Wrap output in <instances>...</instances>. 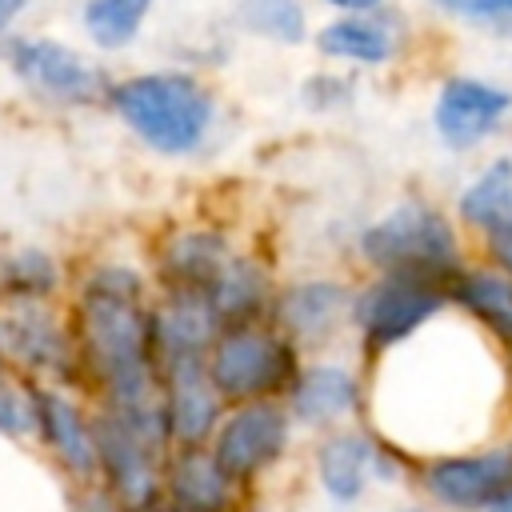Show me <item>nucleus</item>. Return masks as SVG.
I'll return each mask as SVG.
<instances>
[{"mask_svg": "<svg viewBox=\"0 0 512 512\" xmlns=\"http://www.w3.org/2000/svg\"><path fill=\"white\" fill-rule=\"evenodd\" d=\"M152 296L156 284L144 268L128 260H92L76 280L68 320L80 356V388L92 404L116 412L140 436L172 452L160 408Z\"/></svg>", "mask_w": 512, "mask_h": 512, "instance_id": "f257e3e1", "label": "nucleus"}, {"mask_svg": "<svg viewBox=\"0 0 512 512\" xmlns=\"http://www.w3.org/2000/svg\"><path fill=\"white\" fill-rule=\"evenodd\" d=\"M104 108L136 144L164 160L204 152L224 120L220 92L196 68H140L116 76Z\"/></svg>", "mask_w": 512, "mask_h": 512, "instance_id": "f03ea898", "label": "nucleus"}, {"mask_svg": "<svg viewBox=\"0 0 512 512\" xmlns=\"http://www.w3.org/2000/svg\"><path fill=\"white\" fill-rule=\"evenodd\" d=\"M356 256L372 272H404L448 284L464 268V244L456 220L420 200H396L356 232Z\"/></svg>", "mask_w": 512, "mask_h": 512, "instance_id": "7ed1b4c3", "label": "nucleus"}, {"mask_svg": "<svg viewBox=\"0 0 512 512\" xmlns=\"http://www.w3.org/2000/svg\"><path fill=\"white\" fill-rule=\"evenodd\" d=\"M0 64L20 92H28L32 100L60 108V112L64 108L68 112L104 108L108 88L116 80L92 52L60 40V36H48V32L0 36Z\"/></svg>", "mask_w": 512, "mask_h": 512, "instance_id": "20e7f679", "label": "nucleus"}, {"mask_svg": "<svg viewBox=\"0 0 512 512\" xmlns=\"http://www.w3.org/2000/svg\"><path fill=\"white\" fill-rule=\"evenodd\" d=\"M300 364L304 352L272 320L220 328L208 348V376L224 408L248 400H284Z\"/></svg>", "mask_w": 512, "mask_h": 512, "instance_id": "39448f33", "label": "nucleus"}, {"mask_svg": "<svg viewBox=\"0 0 512 512\" xmlns=\"http://www.w3.org/2000/svg\"><path fill=\"white\" fill-rule=\"evenodd\" d=\"M444 312H452L448 284L428 276H404V272H372V280L352 288L348 328L356 332L360 348L372 360H380L384 352L408 344Z\"/></svg>", "mask_w": 512, "mask_h": 512, "instance_id": "423d86ee", "label": "nucleus"}, {"mask_svg": "<svg viewBox=\"0 0 512 512\" xmlns=\"http://www.w3.org/2000/svg\"><path fill=\"white\" fill-rule=\"evenodd\" d=\"M0 364L36 384L80 388V356L68 312L48 304H0Z\"/></svg>", "mask_w": 512, "mask_h": 512, "instance_id": "0eeeda50", "label": "nucleus"}, {"mask_svg": "<svg viewBox=\"0 0 512 512\" xmlns=\"http://www.w3.org/2000/svg\"><path fill=\"white\" fill-rule=\"evenodd\" d=\"M408 468V452L380 432L368 428H332L320 432L316 452H312V472L332 508H352L368 496L372 484H396Z\"/></svg>", "mask_w": 512, "mask_h": 512, "instance_id": "6e6552de", "label": "nucleus"}, {"mask_svg": "<svg viewBox=\"0 0 512 512\" xmlns=\"http://www.w3.org/2000/svg\"><path fill=\"white\" fill-rule=\"evenodd\" d=\"M292 440H296V420L288 416L284 400H248L224 408L208 440V452L236 484L248 488L284 464Z\"/></svg>", "mask_w": 512, "mask_h": 512, "instance_id": "1a4fd4ad", "label": "nucleus"}, {"mask_svg": "<svg viewBox=\"0 0 512 512\" xmlns=\"http://www.w3.org/2000/svg\"><path fill=\"white\" fill-rule=\"evenodd\" d=\"M416 484L444 512H484L512 492V440L424 456L416 464Z\"/></svg>", "mask_w": 512, "mask_h": 512, "instance_id": "9d476101", "label": "nucleus"}, {"mask_svg": "<svg viewBox=\"0 0 512 512\" xmlns=\"http://www.w3.org/2000/svg\"><path fill=\"white\" fill-rule=\"evenodd\" d=\"M92 428H96V480L128 512H140V508L156 504L168 448L152 444L128 420H120L116 412L96 408V404H92Z\"/></svg>", "mask_w": 512, "mask_h": 512, "instance_id": "9b49d317", "label": "nucleus"}, {"mask_svg": "<svg viewBox=\"0 0 512 512\" xmlns=\"http://www.w3.org/2000/svg\"><path fill=\"white\" fill-rule=\"evenodd\" d=\"M304 356L328 348L352 320V284L340 276H296L276 288L268 316Z\"/></svg>", "mask_w": 512, "mask_h": 512, "instance_id": "f8f14e48", "label": "nucleus"}, {"mask_svg": "<svg viewBox=\"0 0 512 512\" xmlns=\"http://www.w3.org/2000/svg\"><path fill=\"white\" fill-rule=\"evenodd\" d=\"M512 116V92L496 80L452 72L440 80L432 96V132L444 148L468 152L500 132Z\"/></svg>", "mask_w": 512, "mask_h": 512, "instance_id": "ddd939ff", "label": "nucleus"}, {"mask_svg": "<svg viewBox=\"0 0 512 512\" xmlns=\"http://www.w3.org/2000/svg\"><path fill=\"white\" fill-rule=\"evenodd\" d=\"M156 376H160V408L172 448L208 444L224 416V400L208 376V356H192V352L160 356Z\"/></svg>", "mask_w": 512, "mask_h": 512, "instance_id": "4468645a", "label": "nucleus"}, {"mask_svg": "<svg viewBox=\"0 0 512 512\" xmlns=\"http://www.w3.org/2000/svg\"><path fill=\"white\" fill-rule=\"evenodd\" d=\"M32 404H36V436L40 448L52 456V464L64 472L68 484L96 480V428H92V404L76 396L68 384H36L32 380Z\"/></svg>", "mask_w": 512, "mask_h": 512, "instance_id": "2eb2a0df", "label": "nucleus"}, {"mask_svg": "<svg viewBox=\"0 0 512 512\" xmlns=\"http://www.w3.org/2000/svg\"><path fill=\"white\" fill-rule=\"evenodd\" d=\"M312 48L320 60L340 68H388L408 48V20L388 4L368 12H336L312 28Z\"/></svg>", "mask_w": 512, "mask_h": 512, "instance_id": "dca6fc26", "label": "nucleus"}, {"mask_svg": "<svg viewBox=\"0 0 512 512\" xmlns=\"http://www.w3.org/2000/svg\"><path fill=\"white\" fill-rule=\"evenodd\" d=\"M284 408L296 420V428L320 436L368 412V384L344 360H304L284 396Z\"/></svg>", "mask_w": 512, "mask_h": 512, "instance_id": "f3484780", "label": "nucleus"}, {"mask_svg": "<svg viewBox=\"0 0 512 512\" xmlns=\"http://www.w3.org/2000/svg\"><path fill=\"white\" fill-rule=\"evenodd\" d=\"M232 252H236V244L224 228H216V224H180V228L160 236L148 276H152L156 292L204 296Z\"/></svg>", "mask_w": 512, "mask_h": 512, "instance_id": "a211bd4d", "label": "nucleus"}, {"mask_svg": "<svg viewBox=\"0 0 512 512\" xmlns=\"http://www.w3.org/2000/svg\"><path fill=\"white\" fill-rule=\"evenodd\" d=\"M160 496L188 508V512H240L244 484H236L208 444L200 448H172L160 472Z\"/></svg>", "mask_w": 512, "mask_h": 512, "instance_id": "6ab92c4d", "label": "nucleus"}, {"mask_svg": "<svg viewBox=\"0 0 512 512\" xmlns=\"http://www.w3.org/2000/svg\"><path fill=\"white\" fill-rule=\"evenodd\" d=\"M276 276L272 264L248 248H236L228 256V264L220 268V276L212 280V288L204 292L212 316L220 328H236V324H260L272 316V300H276Z\"/></svg>", "mask_w": 512, "mask_h": 512, "instance_id": "aec40b11", "label": "nucleus"}, {"mask_svg": "<svg viewBox=\"0 0 512 512\" xmlns=\"http://www.w3.org/2000/svg\"><path fill=\"white\" fill-rule=\"evenodd\" d=\"M448 300L496 348L512 352V276L496 264H464L448 280Z\"/></svg>", "mask_w": 512, "mask_h": 512, "instance_id": "412c9836", "label": "nucleus"}, {"mask_svg": "<svg viewBox=\"0 0 512 512\" xmlns=\"http://www.w3.org/2000/svg\"><path fill=\"white\" fill-rule=\"evenodd\" d=\"M68 272L44 244H16L0 252V304H48L60 296Z\"/></svg>", "mask_w": 512, "mask_h": 512, "instance_id": "4be33fe9", "label": "nucleus"}, {"mask_svg": "<svg viewBox=\"0 0 512 512\" xmlns=\"http://www.w3.org/2000/svg\"><path fill=\"white\" fill-rule=\"evenodd\" d=\"M456 220L480 236L512 228V156H492L456 196Z\"/></svg>", "mask_w": 512, "mask_h": 512, "instance_id": "5701e85b", "label": "nucleus"}, {"mask_svg": "<svg viewBox=\"0 0 512 512\" xmlns=\"http://www.w3.org/2000/svg\"><path fill=\"white\" fill-rule=\"evenodd\" d=\"M228 24L272 48H300L312 40L308 0H228Z\"/></svg>", "mask_w": 512, "mask_h": 512, "instance_id": "b1692460", "label": "nucleus"}, {"mask_svg": "<svg viewBox=\"0 0 512 512\" xmlns=\"http://www.w3.org/2000/svg\"><path fill=\"white\" fill-rule=\"evenodd\" d=\"M156 0H80L76 24L96 56L128 52L152 20Z\"/></svg>", "mask_w": 512, "mask_h": 512, "instance_id": "393cba45", "label": "nucleus"}, {"mask_svg": "<svg viewBox=\"0 0 512 512\" xmlns=\"http://www.w3.org/2000/svg\"><path fill=\"white\" fill-rule=\"evenodd\" d=\"M32 436H36L32 380L0 364V440H32Z\"/></svg>", "mask_w": 512, "mask_h": 512, "instance_id": "a878e982", "label": "nucleus"}, {"mask_svg": "<svg viewBox=\"0 0 512 512\" xmlns=\"http://www.w3.org/2000/svg\"><path fill=\"white\" fill-rule=\"evenodd\" d=\"M424 4L444 20L512 40V0H424Z\"/></svg>", "mask_w": 512, "mask_h": 512, "instance_id": "bb28decb", "label": "nucleus"}, {"mask_svg": "<svg viewBox=\"0 0 512 512\" xmlns=\"http://www.w3.org/2000/svg\"><path fill=\"white\" fill-rule=\"evenodd\" d=\"M352 100H356V84H352V76H344V72H312V76H304V84H300V104H304L308 112H316V116L344 112Z\"/></svg>", "mask_w": 512, "mask_h": 512, "instance_id": "cd10ccee", "label": "nucleus"}, {"mask_svg": "<svg viewBox=\"0 0 512 512\" xmlns=\"http://www.w3.org/2000/svg\"><path fill=\"white\" fill-rule=\"evenodd\" d=\"M68 512H128L100 480H84V484H68Z\"/></svg>", "mask_w": 512, "mask_h": 512, "instance_id": "c85d7f7f", "label": "nucleus"}, {"mask_svg": "<svg viewBox=\"0 0 512 512\" xmlns=\"http://www.w3.org/2000/svg\"><path fill=\"white\" fill-rule=\"evenodd\" d=\"M484 256H488V264H496L500 272L512 276V228L484 236Z\"/></svg>", "mask_w": 512, "mask_h": 512, "instance_id": "c756f323", "label": "nucleus"}, {"mask_svg": "<svg viewBox=\"0 0 512 512\" xmlns=\"http://www.w3.org/2000/svg\"><path fill=\"white\" fill-rule=\"evenodd\" d=\"M28 8H32V0H0V36L16 32V24H20V16Z\"/></svg>", "mask_w": 512, "mask_h": 512, "instance_id": "7c9ffc66", "label": "nucleus"}, {"mask_svg": "<svg viewBox=\"0 0 512 512\" xmlns=\"http://www.w3.org/2000/svg\"><path fill=\"white\" fill-rule=\"evenodd\" d=\"M316 4H324L332 12H368V8H380L388 0H316Z\"/></svg>", "mask_w": 512, "mask_h": 512, "instance_id": "2f4dec72", "label": "nucleus"}, {"mask_svg": "<svg viewBox=\"0 0 512 512\" xmlns=\"http://www.w3.org/2000/svg\"><path fill=\"white\" fill-rule=\"evenodd\" d=\"M140 512H188V508H180V504H172V500H156V504H148V508H140Z\"/></svg>", "mask_w": 512, "mask_h": 512, "instance_id": "473e14b6", "label": "nucleus"}, {"mask_svg": "<svg viewBox=\"0 0 512 512\" xmlns=\"http://www.w3.org/2000/svg\"><path fill=\"white\" fill-rule=\"evenodd\" d=\"M484 512H512V492H504V496H500L492 508H484Z\"/></svg>", "mask_w": 512, "mask_h": 512, "instance_id": "72a5a7b5", "label": "nucleus"}, {"mask_svg": "<svg viewBox=\"0 0 512 512\" xmlns=\"http://www.w3.org/2000/svg\"><path fill=\"white\" fill-rule=\"evenodd\" d=\"M392 512H428V508H416V504H412V508H392Z\"/></svg>", "mask_w": 512, "mask_h": 512, "instance_id": "f704fd0d", "label": "nucleus"}]
</instances>
